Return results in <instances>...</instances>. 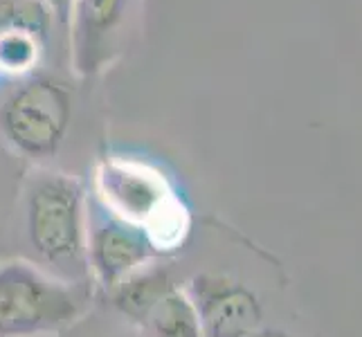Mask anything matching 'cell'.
Masks as SVG:
<instances>
[{"instance_id":"obj_1","label":"cell","mask_w":362,"mask_h":337,"mask_svg":"<svg viewBox=\"0 0 362 337\" xmlns=\"http://www.w3.org/2000/svg\"><path fill=\"white\" fill-rule=\"evenodd\" d=\"M86 194L77 178L39 171L25 189V232L36 259L52 277L83 285L88 270Z\"/></svg>"},{"instance_id":"obj_2","label":"cell","mask_w":362,"mask_h":337,"mask_svg":"<svg viewBox=\"0 0 362 337\" xmlns=\"http://www.w3.org/2000/svg\"><path fill=\"white\" fill-rule=\"evenodd\" d=\"M95 184L102 207L151 234L162 252L182 243L189 216L156 167L131 158H106L97 167Z\"/></svg>"},{"instance_id":"obj_3","label":"cell","mask_w":362,"mask_h":337,"mask_svg":"<svg viewBox=\"0 0 362 337\" xmlns=\"http://www.w3.org/2000/svg\"><path fill=\"white\" fill-rule=\"evenodd\" d=\"M86 308L81 285L66 283L28 261L0 264V337H49Z\"/></svg>"},{"instance_id":"obj_4","label":"cell","mask_w":362,"mask_h":337,"mask_svg":"<svg viewBox=\"0 0 362 337\" xmlns=\"http://www.w3.org/2000/svg\"><path fill=\"white\" fill-rule=\"evenodd\" d=\"M72 97L64 83L49 77L32 79L0 108V135L16 153L52 158L68 133Z\"/></svg>"},{"instance_id":"obj_5","label":"cell","mask_w":362,"mask_h":337,"mask_svg":"<svg viewBox=\"0 0 362 337\" xmlns=\"http://www.w3.org/2000/svg\"><path fill=\"white\" fill-rule=\"evenodd\" d=\"M88 227V270L104 292H110L133 272L146 268L162 254L151 234L102 211L86 216Z\"/></svg>"},{"instance_id":"obj_6","label":"cell","mask_w":362,"mask_h":337,"mask_svg":"<svg viewBox=\"0 0 362 337\" xmlns=\"http://www.w3.org/2000/svg\"><path fill=\"white\" fill-rule=\"evenodd\" d=\"M203 337H250L264 326V306L243 281L221 272H201L187 283Z\"/></svg>"},{"instance_id":"obj_7","label":"cell","mask_w":362,"mask_h":337,"mask_svg":"<svg viewBox=\"0 0 362 337\" xmlns=\"http://www.w3.org/2000/svg\"><path fill=\"white\" fill-rule=\"evenodd\" d=\"M127 0H74L72 3V47L74 66L83 77L97 72L106 61L108 39L122 20Z\"/></svg>"},{"instance_id":"obj_8","label":"cell","mask_w":362,"mask_h":337,"mask_svg":"<svg viewBox=\"0 0 362 337\" xmlns=\"http://www.w3.org/2000/svg\"><path fill=\"white\" fill-rule=\"evenodd\" d=\"M137 329L144 337H203L201 321L189 295L180 285L162 295L158 302L146 310Z\"/></svg>"},{"instance_id":"obj_9","label":"cell","mask_w":362,"mask_h":337,"mask_svg":"<svg viewBox=\"0 0 362 337\" xmlns=\"http://www.w3.org/2000/svg\"><path fill=\"white\" fill-rule=\"evenodd\" d=\"M176 281L171 279V272L162 266H146L142 270L133 272L131 277L124 279L113 290L106 292L110 304L117 313L129 319L131 324H140V319L146 315L158 299L165 295Z\"/></svg>"},{"instance_id":"obj_10","label":"cell","mask_w":362,"mask_h":337,"mask_svg":"<svg viewBox=\"0 0 362 337\" xmlns=\"http://www.w3.org/2000/svg\"><path fill=\"white\" fill-rule=\"evenodd\" d=\"M39 39L34 28L9 25L0 30V72H28L39 61Z\"/></svg>"},{"instance_id":"obj_11","label":"cell","mask_w":362,"mask_h":337,"mask_svg":"<svg viewBox=\"0 0 362 337\" xmlns=\"http://www.w3.org/2000/svg\"><path fill=\"white\" fill-rule=\"evenodd\" d=\"M72 3L74 0H47V5H49V9L54 11L57 14V18L64 23V25H68L70 23V14H72Z\"/></svg>"},{"instance_id":"obj_12","label":"cell","mask_w":362,"mask_h":337,"mask_svg":"<svg viewBox=\"0 0 362 337\" xmlns=\"http://www.w3.org/2000/svg\"><path fill=\"white\" fill-rule=\"evenodd\" d=\"M250 337H293V335H291V333H286L284 329H274V326L266 329V326H261L257 333H252Z\"/></svg>"}]
</instances>
